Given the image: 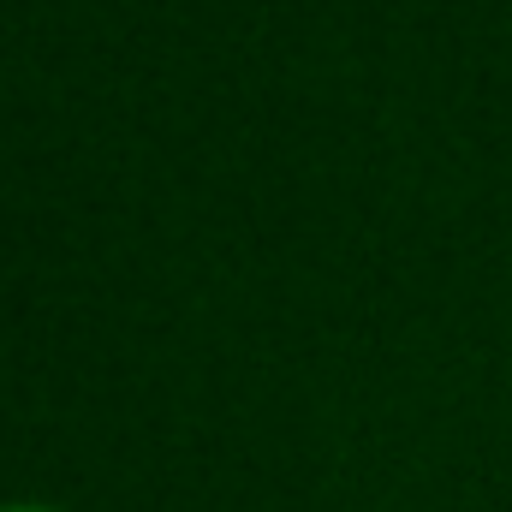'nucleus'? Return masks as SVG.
Listing matches in <instances>:
<instances>
[{
  "label": "nucleus",
  "instance_id": "nucleus-1",
  "mask_svg": "<svg viewBox=\"0 0 512 512\" xmlns=\"http://www.w3.org/2000/svg\"><path fill=\"white\" fill-rule=\"evenodd\" d=\"M0 512H48V507H0Z\"/></svg>",
  "mask_w": 512,
  "mask_h": 512
}]
</instances>
